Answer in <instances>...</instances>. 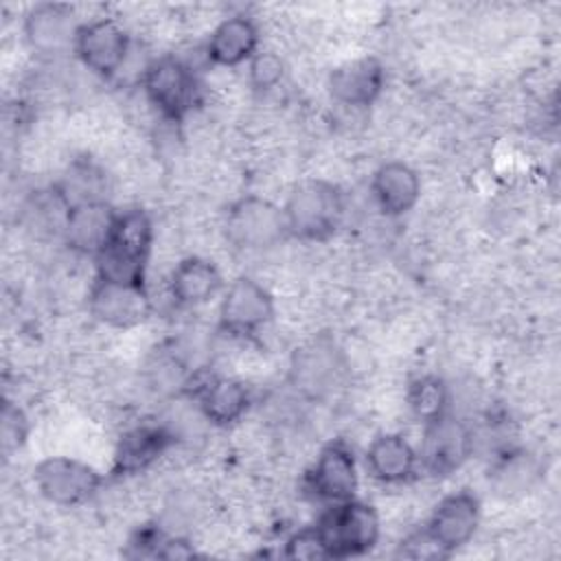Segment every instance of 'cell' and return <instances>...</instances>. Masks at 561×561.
<instances>
[{
  "mask_svg": "<svg viewBox=\"0 0 561 561\" xmlns=\"http://www.w3.org/2000/svg\"><path fill=\"white\" fill-rule=\"evenodd\" d=\"M151 245V217L142 208H129L118 213L105 248L94 256L96 278L127 285H145Z\"/></svg>",
  "mask_w": 561,
  "mask_h": 561,
  "instance_id": "cell-1",
  "label": "cell"
},
{
  "mask_svg": "<svg viewBox=\"0 0 561 561\" xmlns=\"http://www.w3.org/2000/svg\"><path fill=\"white\" fill-rule=\"evenodd\" d=\"M283 215L287 234L302 241H327L344 219V195L327 180H305L289 193Z\"/></svg>",
  "mask_w": 561,
  "mask_h": 561,
  "instance_id": "cell-2",
  "label": "cell"
},
{
  "mask_svg": "<svg viewBox=\"0 0 561 561\" xmlns=\"http://www.w3.org/2000/svg\"><path fill=\"white\" fill-rule=\"evenodd\" d=\"M327 559H348L366 554L379 539L381 524L377 511L359 500L333 504L313 524Z\"/></svg>",
  "mask_w": 561,
  "mask_h": 561,
  "instance_id": "cell-3",
  "label": "cell"
},
{
  "mask_svg": "<svg viewBox=\"0 0 561 561\" xmlns=\"http://www.w3.org/2000/svg\"><path fill=\"white\" fill-rule=\"evenodd\" d=\"M142 92L164 121L182 123L199 99V81L195 70L173 57L153 59L142 72Z\"/></svg>",
  "mask_w": 561,
  "mask_h": 561,
  "instance_id": "cell-4",
  "label": "cell"
},
{
  "mask_svg": "<svg viewBox=\"0 0 561 561\" xmlns=\"http://www.w3.org/2000/svg\"><path fill=\"white\" fill-rule=\"evenodd\" d=\"M103 476L88 462L70 456H48L35 467L37 491L57 506H77L96 495Z\"/></svg>",
  "mask_w": 561,
  "mask_h": 561,
  "instance_id": "cell-5",
  "label": "cell"
},
{
  "mask_svg": "<svg viewBox=\"0 0 561 561\" xmlns=\"http://www.w3.org/2000/svg\"><path fill=\"white\" fill-rule=\"evenodd\" d=\"M226 232L237 248H272L287 234L283 208L256 195L241 197L228 208Z\"/></svg>",
  "mask_w": 561,
  "mask_h": 561,
  "instance_id": "cell-6",
  "label": "cell"
},
{
  "mask_svg": "<svg viewBox=\"0 0 561 561\" xmlns=\"http://www.w3.org/2000/svg\"><path fill=\"white\" fill-rule=\"evenodd\" d=\"M471 449L473 436L469 427L447 412L430 423H423L416 458L427 473L449 476L469 458Z\"/></svg>",
  "mask_w": 561,
  "mask_h": 561,
  "instance_id": "cell-7",
  "label": "cell"
},
{
  "mask_svg": "<svg viewBox=\"0 0 561 561\" xmlns=\"http://www.w3.org/2000/svg\"><path fill=\"white\" fill-rule=\"evenodd\" d=\"M72 53L90 72L110 79L127 59L129 35L116 20L96 18L79 26Z\"/></svg>",
  "mask_w": 561,
  "mask_h": 561,
  "instance_id": "cell-8",
  "label": "cell"
},
{
  "mask_svg": "<svg viewBox=\"0 0 561 561\" xmlns=\"http://www.w3.org/2000/svg\"><path fill=\"white\" fill-rule=\"evenodd\" d=\"M480 524V502L469 491H456L443 497L432 511L423 533L440 557H447L471 541Z\"/></svg>",
  "mask_w": 561,
  "mask_h": 561,
  "instance_id": "cell-9",
  "label": "cell"
},
{
  "mask_svg": "<svg viewBox=\"0 0 561 561\" xmlns=\"http://www.w3.org/2000/svg\"><path fill=\"white\" fill-rule=\"evenodd\" d=\"M274 316V298L250 276L234 278L219 305V327L232 335H254Z\"/></svg>",
  "mask_w": 561,
  "mask_h": 561,
  "instance_id": "cell-10",
  "label": "cell"
},
{
  "mask_svg": "<svg viewBox=\"0 0 561 561\" xmlns=\"http://www.w3.org/2000/svg\"><path fill=\"white\" fill-rule=\"evenodd\" d=\"M88 307L99 322L116 329H129L149 318L151 298L145 285L96 278L88 296Z\"/></svg>",
  "mask_w": 561,
  "mask_h": 561,
  "instance_id": "cell-11",
  "label": "cell"
},
{
  "mask_svg": "<svg viewBox=\"0 0 561 561\" xmlns=\"http://www.w3.org/2000/svg\"><path fill=\"white\" fill-rule=\"evenodd\" d=\"M305 482L309 493L322 502L337 504L353 500L359 482L353 451L342 440L324 445L307 471Z\"/></svg>",
  "mask_w": 561,
  "mask_h": 561,
  "instance_id": "cell-12",
  "label": "cell"
},
{
  "mask_svg": "<svg viewBox=\"0 0 561 561\" xmlns=\"http://www.w3.org/2000/svg\"><path fill=\"white\" fill-rule=\"evenodd\" d=\"M178 434L169 425L145 423L127 430L114 449L112 473L114 476H134L149 469L158 462L173 445Z\"/></svg>",
  "mask_w": 561,
  "mask_h": 561,
  "instance_id": "cell-13",
  "label": "cell"
},
{
  "mask_svg": "<svg viewBox=\"0 0 561 561\" xmlns=\"http://www.w3.org/2000/svg\"><path fill=\"white\" fill-rule=\"evenodd\" d=\"M116 215L118 213L103 199H88L68 206L61 226L66 245L77 254L96 256L112 234Z\"/></svg>",
  "mask_w": 561,
  "mask_h": 561,
  "instance_id": "cell-14",
  "label": "cell"
},
{
  "mask_svg": "<svg viewBox=\"0 0 561 561\" xmlns=\"http://www.w3.org/2000/svg\"><path fill=\"white\" fill-rule=\"evenodd\" d=\"M75 11L68 4L42 2L35 4L24 18V35L33 50L44 55H61L75 50L79 33Z\"/></svg>",
  "mask_w": 561,
  "mask_h": 561,
  "instance_id": "cell-15",
  "label": "cell"
},
{
  "mask_svg": "<svg viewBox=\"0 0 561 561\" xmlns=\"http://www.w3.org/2000/svg\"><path fill=\"white\" fill-rule=\"evenodd\" d=\"M386 83V70L375 57H357L340 64L329 75V92L333 101L346 107L373 105Z\"/></svg>",
  "mask_w": 561,
  "mask_h": 561,
  "instance_id": "cell-16",
  "label": "cell"
},
{
  "mask_svg": "<svg viewBox=\"0 0 561 561\" xmlns=\"http://www.w3.org/2000/svg\"><path fill=\"white\" fill-rule=\"evenodd\" d=\"M370 195L386 217H401L416 206L421 197V178L405 162H386L373 173Z\"/></svg>",
  "mask_w": 561,
  "mask_h": 561,
  "instance_id": "cell-17",
  "label": "cell"
},
{
  "mask_svg": "<svg viewBox=\"0 0 561 561\" xmlns=\"http://www.w3.org/2000/svg\"><path fill=\"white\" fill-rule=\"evenodd\" d=\"M261 33L252 18L230 15L224 18L210 33L206 55L215 66L234 68L250 61L259 53Z\"/></svg>",
  "mask_w": 561,
  "mask_h": 561,
  "instance_id": "cell-18",
  "label": "cell"
},
{
  "mask_svg": "<svg viewBox=\"0 0 561 561\" xmlns=\"http://www.w3.org/2000/svg\"><path fill=\"white\" fill-rule=\"evenodd\" d=\"M199 414L217 427H230L243 419L250 408V390L239 379L210 377L193 390Z\"/></svg>",
  "mask_w": 561,
  "mask_h": 561,
  "instance_id": "cell-19",
  "label": "cell"
},
{
  "mask_svg": "<svg viewBox=\"0 0 561 561\" xmlns=\"http://www.w3.org/2000/svg\"><path fill=\"white\" fill-rule=\"evenodd\" d=\"M368 473L381 484H401L419 467L416 449L401 434H379L366 449Z\"/></svg>",
  "mask_w": 561,
  "mask_h": 561,
  "instance_id": "cell-20",
  "label": "cell"
},
{
  "mask_svg": "<svg viewBox=\"0 0 561 561\" xmlns=\"http://www.w3.org/2000/svg\"><path fill=\"white\" fill-rule=\"evenodd\" d=\"M221 289V274L217 265L202 256L182 259L169 278L171 298L182 307L208 302Z\"/></svg>",
  "mask_w": 561,
  "mask_h": 561,
  "instance_id": "cell-21",
  "label": "cell"
},
{
  "mask_svg": "<svg viewBox=\"0 0 561 561\" xmlns=\"http://www.w3.org/2000/svg\"><path fill=\"white\" fill-rule=\"evenodd\" d=\"M408 405L421 423H430L449 412V390L436 375L416 377L408 388Z\"/></svg>",
  "mask_w": 561,
  "mask_h": 561,
  "instance_id": "cell-22",
  "label": "cell"
},
{
  "mask_svg": "<svg viewBox=\"0 0 561 561\" xmlns=\"http://www.w3.org/2000/svg\"><path fill=\"white\" fill-rule=\"evenodd\" d=\"M285 72V64L283 59L272 53V50H259L250 61H248V75H250V83L256 90H270L274 88Z\"/></svg>",
  "mask_w": 561,
  "mask_h": 561,
  "instance_id": "cell-23",
  "label": "cell"
},
{
  "mask_svg": "<svg viewBox=\"0 0 561 561\" xmlns=\"http://www.w3.org/2000/svg\"><path fill=\"white\" fill-rule=\"evenodd\" d=\"M285 557H289V559H305V561L327 559L322 541H320L316 528L309 526V528H302V530L294 533L285 541Z\"/></svg>",
  "mask_w": 561,
  "mask_h": 561,
  "instance_id": "cell-24",
  "label": "cell"
},
{
  "mask_svg": "<svg viewBox=\"0 0 561 561\" xmlns=\"http://www.w3.org/2000/svg\"><path fill=\"white\" fill-rule=\"evenodd\" d=\"M26 438V416L20 408L11 405V401H4L2 405V449L11 451L20 447Z\"/></svg>",
  "mask_w": 561,
  "mask_h": 561,
  "instance_id": "cell-25",
  "label": "cell"
}]
</instances>
